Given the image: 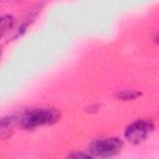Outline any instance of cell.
I'll use <instances>...</instances> for the list:
<instances>
[{"label":"cell","mask_w":159,"mask_h":159,"mask_svg":"<svg viewBox=\"0 0 159 159\" xmlns=\"http://www.w3.org/2000/svg\"><path fill=\"white\" fill-rule=\"evenodd\" d=\"M61 113L55 108H31L21 117V125L27 129L48 125L58 122Z\"/></svg>","instance_id":"1"},{"label":"cell","mask_w":159,"mask_h":159,"mask_svg":"<svg viewBox=\"0 0 159 159\" xmlns=\"http://www.w3.org/2000/svg\"><path fill=\"white\" fill-rule=\"evenodd\" d=\"M123 148V142L116 137L111 138H101L96 139L89 145V152L92 157H101L108 158L120 153Z\"/></svg>","instance_id":"2"},{"label":"cell","mask_w":159,"mask_h":159,"mask_svg":"<svg viewBox=\"0 0 159 159\" xmlns=\"http://www.w3.org/2000/svg\"><path fill=\"white\" fill-rule=\"evenodd\" d=\"M154 130V123L150 119H138L129 124L124 132L125 138L133 143L139 144Z\"/></svg>","instance_id":"3"},{"label":"cell","mask_w":159,"mask_h":159,"mask_svg":"<svg viewBox=\"0 0 159 159\" xmlns=\"http://www.w3.org/2000/svg\"><path fill=\"white\" fill-rule=\"evenodd\" d=\"M15 19L11 15H4L0 17V37H2L12 26H14Z\"/></svg>","instance_id":"4"},{"label":"cell","mask_w":159,"mask_h":159,"mask_svg":"<svg viewBox=\"0 0 159 159\" xmlns=\"http://www.w3.org/2000/svg\"><path fill=\"white\" fill-rule=\"evenodd\" d=\"M140 93H138V92H135V91H133V89H124V91H122L119 94H118V97L119 98H122L123 101H128V99H134L137 96H139Z\"/></svg>","instance_id":"5"},{"label":"cell","mask_w":159,"mask_h":159,"mask_svg":"<svg viewBox=\"0 0 159 159\" xmlns=\"http://www.w3.org/2000/svg\"><path fill=\"white\" fill-rule=\"evenodd\" d=\"M71 158H88L92 157L91 154H84V153H75V154H70Z\"/></svg>","instance_id":"6"}]
</instances>
